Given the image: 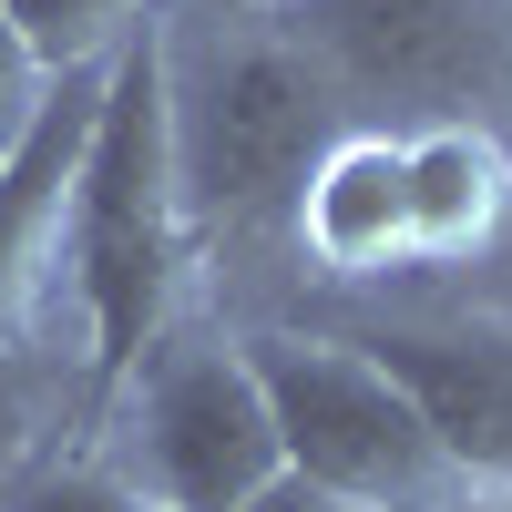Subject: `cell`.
I'll list each match as a JSON object with an SVG mask.
<instances>
[{
	"mask_svg": "<svg viewBox=\"0 0 512 512\" xmlns=\"http://www.w3.org/2000/svg\"><path fill=\"white\" fill-rule=\"evenodd\" d=\"M502 267H512V226H502Z\"/></svg>",
	"mask_w": 512,
	"mask_h": 512,
	"instance_id": "cell-17",
	"label": "cell"
},
{
	"mask_svg": "<svg viewBox=\"0 0 512 512\" xmlns=\"http://www.w3.org/2000/svg\"><path fill=\"white\" fill-rule=\"evenodd\" d=\"M431 420L461 492L512 502V328H379L359 338Z\"/></svg>",
	"mask_w": 512,
	"mask_h": 512,
	"instance_id": "cell-7",
	"label": "cell"
},
{
	"mask_svg": "<svg viewBox=\"0 0 512 512\" xmlns=\"http://www.w3.org/2000/svg\"><path fill=\"white\" fill-rule=\"evenodd\" d=\"M328 134H338L328 72L297 41L246 31L216 62L175 72V175H185L195 236L205 226H256L277 205H297V185L328 154Z\"/></svg>",
	"mask_w": 512,
	"mask_h": 512,
	"instance_id": "cell-3",
	"label": "cell"
},
{
	"mask_svg": "<svg viewBox=\"0 0 512 512\" xmlns=\"http://www.w3.org/2000/svg\"><path fill=\"white\" fill-rule=\"evenodd\" d=\"M297 246L328 277H390L410 267V144L400 134H328V154L297 185Z\"/></svg>",
	"mask_w": 512,
	"mask_h": 512,
	"instance_id": "cell-8",
	"label": "cell"
},
{
	"mask_svg": "<svg viewBox=\"0 0 512 512\" xmlns=\"http://www.w3.org/2000/svg\"><path fill=\"white\" fill-rule=\"evenodd\" d=\"M246 512H359V502H338V492H318V482H297V472H277L267 492H256Z\"/></svg>",
	"mask_w": 512,
	"mask_h": 512,
	"instance_id": "cell-14",
	"label": "cell"
},
{
	"mask_svg": "<svg viewBox=\"0 0 512 512\" xmlns=\"http://www.w3.org/2000/svg\"><path fill=\"white\" fill-rule=\"evenodd\" d=\"M0 11L21 21L41 72H82V62H113L123 41L154 21V0H0Z\"/></svg>",
	"mask_w": 512,
	"mask_h": 512,
	"instance_id": "cell-10",
	"label": "cell"
},
{
	"mask_svg": "<svg viewBox=\"0 0 512 512\" xmlns=\"http://www.w3.org/2000/svg\"><path fill=\"white\" fill-rule=\"evenodd\" d=\"M134 420H123V461L113 472L154 492L164 512H246L287 472L277 451V410L246 369V338L226 349H154L134 379Z\"/></svg>",
	"mask_w": 512,
	"mask_h": 512,
	"instance_id": "cell-4",
	"label": "cell"
},
{
	"mask_svg": "<svg viewBox=\"0 0 512 512\" xmlns=\"http://www.w3.org/2000/svg\"><path fill=\"white\" fill-rule=\"evenodd\" d=\"M410 144V267H451V256H482L512 226V154L482 123H420Z\"/></svg>",
	"mask_w": 512,
	"mask_h": 512,
	"instance_id": "cell-9",
	"label": "cell"
},
{
	"mask_svg": "<svg viewBox=\"0 0 512 512\" xmlns=\"http://www.w3.org/2000/svg\"><path fill=\"white\" fill-rule=\"evenodd\" d=\"M431 512H512V502H482V492H461V502H431Z\"/></svg>",
	"mask_w": 512,
	"mask_h": 512,
	"instance_id": "cell-15",
	"label": "cell"
},
{
	"mask_svg": "<svg viewBox=\"0 0 512 512\" xmlns=\"http://www.w3.org/2000/svg\"><path fill=\"white\" fill-rule=\"evenodd\" d=\"M185 267H195V216L175 175V41H164V21H144L103 62L93 144H82V185H72V277H82V318H93V390H123L164 349V328L185 308Z\"/></svg>",
	"mask_w": 512,
	"mask_h": 512,
	"instance_id": "cell-1",
	"label": "cell"
},
{
	"mask_svg": "<svg viewBox=\"0 0 512 512\" xmlns=\"http://www.w3.org/2000/svg\"><path fill=\"white\" fill-rule=\"evenodd\" d=\"M226 11H236V21H267V11H287V0H226Z\"/></svg>",
	"mask_w": 512,
	"mask_h": 512,
	"instance_id": "cell-16",
	"label": "cell"
},
{
	"mask_svg": "<svg viewBox=\"0 0 512 512\" xmlns=\"http://www.w3.org/2000/svg\"><path fill=\"white\" fill-rule=\"evenodd\" d=\"M328 82H359L369 103H410L451 123V103L492 72L482 0H297Z\"/></svg>",
	"mask_w": 512,
	"mask_h": 512,
	"instance_id": "cell-5",
	"label": "cell"
},
{
	"mask_svg": "<svg viewBox=\"0 0 512 512\" xmlns=\"http://www.w3.org/2000/svg\"><path fill=\"white\" fill-rule=\"evenodd\" d=\"M246 369L277 410V451L297 482H318L359 512H431L461 502L451 461L431 441V420L410 410V390L379 369L359 338H308V328H256Z\"/></svg>",
	"mask_w": 512,
	"mask_h": 512,
	"instance_id": "cell-2",
	"label": "cell"
},
{
	"mask_svg": "<svg viewBox=\"0 0 512 512\" xmlns=\"http://www.w3.org/2000/svg\"><path fill=\"white\" fill-rule=\"evenodd\" d=\"M52 82H62V72H41V52L21 41V21L0 11V154H11V144L31 134V113L52 103Z\"/></svg>",
	"mask_w": 512,
	"mask_h": 512,
	"instance_id": "cell-12",
	"label": "cell"
},
{
	"mask_svg": "<svg viewBox=\"0 0 512 512\" xmlns=\"http://www.w3.org/2000/svg\"><path fill=\"white\" fill-rule=\"evenodd\" d=\"M31 472V410H21V390H11V369H0V492H11Z\"/></svg>",
	"mask_w": 512,
	"mask_h": 512,
	"instance_id": "cell-13",
	"label": "cell"
},
{
	"mask_svg": "<svg viewBox=\"0 0 512 512\" xmlns=\"http://www.w3.org/2000/svg\"><path fill=\"white\" fill-rule=\"evenodd\" d=\"M93 103H103V62H82L52 82L31 134L0 154V359L31 338L52 267L72 256V185H82V144H93Z\"/></svg>",
	"mask_w": 512,
	"mask_h": 512,
	"instance_id": "cell-6",
	"label": "cell"
},
{
	"mask_svg": "<svg viewBox=\"0 0 512 512\" xmlns=\"http://www.w3.org/2000/svg\"><path fill=\"white\" fill-rule=\"evenodd\" d=\"M0 512H164L154 492H134L113 461H41L0 492Z\"/></svg>",
	"mask_w": 512,
	"mask_h": 512,
	"instance_id": "cell-11",
	"label": "cell"
}]
</instances>
